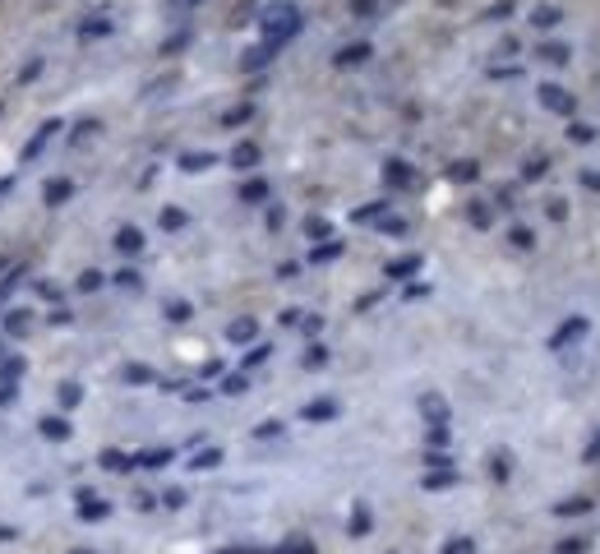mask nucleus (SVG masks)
Listing matches in <instances>:
<instances>
[{"mask_svg": "<svg viewBox=\"0 0 600 554\" xmlns=\"http://www.w3.org/2000/svg\"><path fill=\"white\" fill-rule=\"evenodd\" d=\"M42 434H46V439H70V425L56 421V416H46V421H42Z\"/></svg>", "mask_w": 600, "mask_h": 554, "instance_id": "obj_10", "label": "nucleus"}, {"mask_svg": "<svg viewBox=\"0 0 600 554\" xmlns=\"http://www.w3.org/2000/svg\"><path fill=\"white\" fill-rule=\"evenodd\" d=\"M134 462H139V466H162V462H171V453H166V448H153V453H139Z\"/></svg>", "mask_w": 600, "mask_h": 554, "instance_id": "obj_18", "label": "nucleus"}, {"mask_svg": "<svg viewBox=\"0 0 600 554\" xmlns=\"http://www.w3.org/2000/svg\"><path fill=\"white\" fill-rule=\"evenodd\" d=\"M591 462H600V434H596V443H591V453H586Z\"/></svg>", "mask_w": 600, "mask_h": 554, "instance_id": "obj_40", "label": "nucleus"}, {"mask_svg": "<svg viewBox=\"0 0 600 554\" xmlns=\"http://www.w3.org/2000/svg\"><path fill=\"white\" fill-rule=\"evenodd\" d=\"M231 162H235V167H254V162H259V148H254V143H240Z\"/></svg>", "mask_w": 600, "mask_h": 554, "instance_id": "obj_13", "label": "nucleus"}, {"mask_svg": "<svg viewBox=\"0 0 600 554\" xmlns=\"http://www.w3.org/2000/svg\"><path fill=\"white\" fill-rule=\"evenodd\" d=\"M540 102H545L549 111H559V116H568V111H573V97H568L564 88H554V83H545V88H540Z\"/></svg>", "mask_w": 600, "mask_h": 554, "instance_id": "obj_2", "label": "nucleus"}, {"mask_svg": "<svg viewBox=\"0 0 600 554\" xmlns=\"http://www.w3.org/2000/svg\"><path fill=\"white\" fill-rule=\"evenodd\" d=\"M56 130H61V125H56V120H51V125H42V130H37V139H33V143H28V158H37V153H42V148H46V139H51V134H56Z\"/></svg>", "mask_w": 600, "mask_h": 554, "instance_id": "obj_9", "label": "nucleus"}, {"mask_svg": "<svg viewBox=\"0 0 600 554\" xmlns=\"http://www.w3.org/2000/svg\"><path fill=\"white\" fill-rule=\"evenodd\" d=\"M240 194H245L250 203H259L263 194H268V180H259V176H254V180H245V185H240Z\"/></svg>", "mask_w": 600, "mask_h": 554, "instance_id": "obj_11", "label": "nucleus"}, {"mask_svg": "<svg viewBox=\"0 0 600 554\" xmlns=\"http://www.w3.org/2000/svg\"><path fill=\"white\" fill-rule=\"evenodd\" d=\"M70 199V180H51L46 185V203H65Z\"/></svg>", "mask_w": 600, "mask_h": 554, "instance_id": "obj_15", "label": "nucleus"}, {"mask_svg": "<svg viewBox=\"0 0 600 554\" xmlns=\"http://www.w3.org/2000/svg\"><path fill=\"white\" fill-rule=\"evenodd\" d=\"M222 462V453L218 448H208V453H194V466H218Z\"/></svg>", "mask_w": 600, "mask_h": 554, "instance_id": "obj_25", "label": "nucleus"}, {"mask_svg": "<svg viewBox=\"0 0 600 554\" xmlns=\"http://www.w3.org/2000/svg\"><path fill=\"white\" fill-rule=\"evenodd\" d=\"M444 554H476V540H467V536H457V540H448Z\"/></svg>", "mask_w": 600, "mask_h": 554, "instance_id": "obj_22", "label": "nucleus"}, {"mask_svg": "<svg viewBox=\"0 0 600 554\" xmlns=\"http://www.w3.org/2000/svg\"><path fill=\"white\" fill-rule=\"evenodd\" d=\"M351 531H356V536H365V531H370V513H365V508H356V522H351Z\"/></svg>", "mask_w": 600, "mask_h": 554, "instance_id": "obj_28", "label": "nucleus"}, {"mask_svg": "<svg viewBox=\"0 0 600 554\" xmlns=\"http://www.w3.org/2000/svg\"><path fill=\"white\" fill-rule=\"evenodd\" d=\"M416 268H420V259H416V255H407V259H397V264H388V273H392V277H411Z\"/></svg>", "mask_w": 600, "mask_h": 554, "instance_id": "obj_12", "label": "nucleus"}, {"mask_svg": "<svg viewBox=\"0 0 600 554\" xmlns=\"http://www.w3.org/2000/svg\"><path fill=\"white\" fill-rule=\"evenodd\" d=\"M476 176V167H471V162H457V167H452V180H471Z\"/></svg>", "mask_w": 600, "mask_h": 554, "instance_id": "obj_29", "label": "nucleus"}, {"mask_svg": "<svg viewBox=\"0 0 600 554\" xmlns=\"http://www.w3.org/2000/svg\"><path fill=\"white\" fill-rule=\"evenodd\" d=\"M425 416H429V421H444V402H439V397H425Z\"/></svg>", "mask_w": 600, "mask_h": 554, "instance_id": "obj_24", "label": "nucleus"}, {"mask_svg": "<svg viewBox=\"0 0 600 554\" xmlns=\"http://www.w3.org/2000/svg\"><path fill=\"white\" fill-rule=\"evenodd\" d=\"M61 402H65V406L78 402V384H65V388H61Z\"/></svg>", "mask_w": 600, "mask_h": 554, "instance_id": "obj_31", "label": "nucleus"}, {"mask_svg": "<svg viewBox=\"0 0 600 554\" xmlns=\"http://www.w3.org/2000/svg\"><path fill=\"white\" fill-rule=\"evenodd\" d=\"M545 61H568V51H564V46H559V42H554V46L545 42Z\"/></svg>", "mask_w": 600, "mask_h": 554, "instance_id": "obj_35", "label": "nucleus"}, {"mask_svg": "<svg viewBox=\"0 0 600 554\" xmlns=\"http://www.w3.org/2000/svg\"><path fill=\"white\" fill-rule=\"evenodd\" d=\"M332 416H337L332 402H310V406H305V421H332Z\"/></svg>", "mask_w": 600, "mask_h": 554, "instance_id": "obj_8", "label": "nucleus"}, {"mask_svg": "<svg viewBox=\"0 0 600 554\" xmlns=\"http://www.w3.org/2000/svg\"><path fill=\"white\" fill-rule=\"evenodd\" d=\"M337 255H342V245H337V240H328V245L314 250V264H328V259H337Z\"/></svg>", "mask_w": 600, "mask_h": 554, "instance_id": "obj_20", "label": "nucleus"}, {"mask_svg": "<svg viewBox=\"0 0 600 554\" xmlns=\"http://www.w3.org/2000/svg\"><path fill=\"white\" fill-rule=\"evenodd\" d=\"M125 379H130V384H143V379H148V369H143V365H130V369H125Z\"/></svg>", "mask_w": 600, "mask_h": 554, "instance_id": "obj_34", "label": "nucleus"}, {"mask_svg": "<svg viewBox=\"0 0 600 554\" xmlns=\"http://www.w3.org/2000/svg\"><path fill=\"white\" fill-rule=\"evenodd\" d=\"M176 5H194V0H176Z\"/></svg>", "mask_w": 600, "mask_h": 554, "instance_id": "obj_41", "label": "nucleus"}, {"mask_svg": "<svg viewBox=\"0 0 600 554\" xmlns=\"http://www.w3.org/2000/svg\"><path fill=\"white\" fill-rule=\"evenodd\" d=\"M383 180H388L392 190H407V185H411V167H407V162H388V167H383Z\"/></svg>", "mask_w": 600, "mask_h": 554, "instance_id": "obj_4", "label": "nucleus"}, {"mask_svg": "<svg viewBox=\"0 0 600 554\" xmlns=\"http://www.w3.org/2000/svg\"><path fill=\"white\" fill-rule=\"evenodd\" d=\"M106 28H111V24H102V19H97V24H83V37H102Z\"/></svg>", "mask_w": 600, "mask_h": 554, "instance_id": "obj_36", "label": "nucleus"}, {"mask_svg": "<svg viewBox=\"0 0 600 554\" xmlns=\"http://www.w3.org/2000/svg\"><path fill=\"white\" fill-rule=\"evenodd\" d=\"M74 554H93V550H74Z\"/></svg>", "mask_w": 600, "mask_h": 554, "instance_id": "obj_42", "label": "nucleus"}, {"mask_svg": "<svg viewBox=\"0 0 600 554\" xmlns=\"http://www.w3.org/2000/svg\"><path fill=\"white\" fill-rule=\"evenodd\" d=\"M106 466H111V471H125V466H134L130 458H125V453H106V458H102Z\"/></svg>", "mask_w": 600, "mask_h": 554, "instance_id": "obj_26", "label": "nucleus"}, {"mask_svg": "<svg viewBox=\"0 0 600 554\" xmlns=\"http://www.w3.org/2000/svg\"><path fill=\"white\" fill-rule=\"evenodd\" d=\"M78 518H83V522H102L106 518V503L102 499H93V494H78Z\"/></svg>", "mask_w": 600, "mask_h": 554, "instance_id": "obj_3", "label": "nucleus"}, {"mask_svg": "<svg viewBox=\"0 0 600 554\" xmlns=\"http://www.w3.org/2000/svg\"><path fill=\"white\" fill-rule=\"evenodd\" d=\"M97 282H102V277H97V273H83V277H78V291H93V287H97Z\"/></svg>", "mask_w": 600, "mask_h": 554, "instance_id": "obj_37", "label": "nucleus"}, {"mask_svg": "<svg viewBox=\"0 0 600 554\" xmlns=\"http://www.w3.org/2000/svg\"><path fill=\"white\" fill-rule=\"evenodd\" d=\"M254 434H259V439H273V434H282V425H278V421H263Z\"/></svg>", "mask_w": 600, "mask_h": 554, "instance_id": "obj_30", "label": "nucleus"}, {"mask_svg": "<svg viewBox=\"0 0 600 554\" xmlns=\"http://www.w3.org/2000/svg\"><path fill=\"white\" fill-rule=\"evenodd\" d=\"M444 485H452V471H429L425 476V490H444Z\"/></svg>", "mask_w": 600, "mask_h": 554, "instance_id": "obj_23", "label": "nucleus"}, {"mask_svg": "<svg viewBox=\"0 0 600 554\" xmlns=\"http://www.w3.org/2000/svg\"><path fill=\"white\" fill-rule=\"evenodd\" d=\"M370 56V46L360 42V46H347V51H337V65H356V61H365Z\"/></svg>", "mask_w": 600, "mask_h": 554, "instance_id": "obj_16", "label": "nucleus"}, {"mask_svg": "<svg viewBox=\"0 0 600 554\" xmlns=\"http://www.w3.org/2000/svg\"><path fill=\"white\" fill-rule=\"evenodd\" d=\"M586 508H591L586 499H568V503H559V513H564V518H568V513H586Z\"/></svg>", "mask_w": 600, "mask_h": 554, "instance_id": "obj_27", "label": "nucleus"}, {"mask_svg": "<svg viewBox=\"0 0 600 554\" xmlns=\"http://www.w3.org/2000/svg\"><path fill=\"white\" fill-rule=\"evenodd\" d=\"M222 554H235V550H222Z\"/></svg>", "mask_w": 600, "mask_h": 554, "instance_id": "obj_43", "label": "nucleus"}, {"mask_svg": "<svg viewBox=\"0 0 600 554\" xmlns=\"http://www.w3.org/2000/svg\"><path fill=\"white\" fill-rule=\"evenodd\" d=\"M559 554H582V540H564V545H559Z\"/></svg>", "mask_w": 600, "mask_h": 554, "instance_id": "obj_39", "label": "nucleus"}, {"mask_svg": "<svg viewBox=\"0 0 600 554\" xmlns=\"http://www.w3.org/2000/svg\"><path fill=\"white\" fill-rule=\"evenodd\" d=\"M180 167H185V171H203V167H213V158H208V153H185Z\"/></svg>", "mask_w": 600, "mask_h": 554, "instance_id": "obj_14", "label": "nucleus"}, {"mask_svg": "<svg viewBox=\"0 0 600 554\" xmlns=\"http://www.w3.org/2000/svg\"><path fill=\"white\" fill-rule=\"evenodd\" d=\"M375 217H388V203H365V208H356V222H375Z\"/></svg>", "mask_w": 600, "mask_h": 554, "instance_id": "obj_17", "label": "nucleus"}, {"mask_svg": "<svg viewBox=\"0 0 600 554\" xmlns=\"http://www.w3.org/2000/svg\"><path fill=\"white\" fill-rule=\"evenodd\" d=\"M28 324H33V314H28V309H19V314H9V319H5V328H9V333H24Z\"/></svg>", "mask_w": 600, "mask_h": 554, "instance_id": "obj_21", "label": "nucleus"}, {"mask_svg": "<svg viewBox=\"0 0 600 554\" xmlns=\"http://www.w3.org/2000/svg\"><path fill=\"white\" fill-rule=\"evenodd\" d=\"M300 33V9L296 5H287V0H278V5H268L263 9V37H268V46H263L259 56H250V65H259L268 51H278L282 42H291V37Z\"/></svg>", "mask_w": 600, "mask_h": 554, "instance_id": "obj_1", "label": "nucleus"}, {"mask_svg": "<svg viewBox=\"0 0 600 554\" xmlns=\"http://www.w3.org/2000/svg\"><path fill=\"white\" fill-rule=\"evenodd\" d=\"M582 185L586 190H600V171H582Z\"/></svg>", "mask_w": 600, "mask_h": 554, "instance_id": "obj_38", "label": "nucleus"}, {"mask_svg": "<svg viewBox=\"0 0 600 554\" xmlns=\"http://www.w3.org/2000/svg\"><path fill=\"white\" fill-rule=\"evenodd\" d=\"M254 333H259V328H254V319H235V324H231V333H226V337H231V342H250Z\"/></svg>", "mask_w": 600, "mask_h": 554, "instance_id": "obj_7", "label": "nucleus"}, {"mask_svg": "<svg viewBox=\"0 0 600 554\" xmlns=\"http://www.w3.org/2000/svg\"><path fill=\"white\" fill-rule=\"evenodd\" d=\"M582 333H586V324H582V319H568V324L559 328V337H554L549 347H564V342H573V337H582Z\"/></svg>", "mask_w": 600, "mask_h": 554, "instance_id": "obj_5", "label": "nucleus"}, {"mask_svg": "<svg viewBox=\"0 0 600 554\" xmlns=\"http://www.w3.org/2000/svg\"><path fill=\"white\" fill-rule=\"evenodd\" d=\"M116 245H121L125 255H139V250H143V236H139V231H134V227H125L121 236H116Z\"/></svg>", "mask_w": 600, "mask_h": 554, "instance_id": "obj_6", "label": "nucleus"}, {"mask_svg": "<svg viewBox=\"0 0 600 554\" xmlns=\"http://www.w3.org/2000/svg\"><path fill=\"white\" fill-rule=\"evenodd\" d=\"M240 120H250V106H235V111H226V125H240Z\"/></svg>", "mask_w": 600, "mask_h": 554, "instance_id": "obj_32", "label": "nucleus"}, {"mask_svg": "<svg viewBox=\"0 0 600 554\" xmlns=\"http://www.w3.org/2000/svg\"><path fill=\"white\" fill-rule=\"evenodd\" d=\"M305 231H310V236H328V222H323V217H310V227H305Z\"/></svg>", "mask_w": 600, "mask_h": 554, "instance_id": "obj_33", "label": "nucleus"}, {"mask_svg": "<svg viewBox=\"0 0 600 554\" xmlns=\"http://www.w3.org/2000/svg\"><path fill=\"white\" fill-rule=\"evenodd\" d=\"M162 227H166V231H180V227H185V212H180V208H162Z\"/></svg>", "mask_w": 600, "mask_h": 554, "instance_id": "obj_19", "label": "nucleus"}]
</instances>
